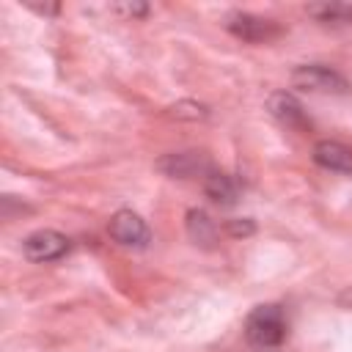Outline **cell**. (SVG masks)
I'll use <instances>...</instances> for the list:
<instances>
[{"label":"cell","mask_w":352,"mask_h":352,"mask_svg":"<svg viewBox=\"0 0 352 352\" xmlns=\"http://www.w3.org/2000/svg\"><path fill=\"white\" fill-rule=\"evenodd\" d=\"M245 338L256 352H278L286 341V316L275 302L256 305L245 322Z\"/></svg>","instance_id":"6da1fadb"},{"label":"cell","mask_w":352,"mask_h":352,"mask_svg":"<svg viewBox=\"0 0 352 352\" xmlns=\"http://www.w3.org/2000/svg\"><path fill=\"white\" fill-rule=\"evenodd\" d=\"M292 85L302 88V91H314V94H346L349 82L344 80V74H338L336 69L324 66V63H302L292 72Z\"/></svg>","instance_id":"7a4b0ae2"},{"label":"cell","mask_w":352,"mask_h":352,"mask_svg":"<svg viewBox=\"0 0 352 352\" xmlns=\"http://www.w3.org/2000/svg\"><path fill=\"white\" fill-rule=\"evenodd\" d=\"M66 250H69V239H66L60 231H55V228H38V231L28 234L25 242H22L25 258H30V261H36V264L55 261V258H60Z\"/></svg>","instance_id":"3957f363"},{"label":"cell","mask_w":352,"mask_h":352,"mask_svg":"<svg viewBox=\"0 0 352 352\" xmlns=\"http://www.w3.org/2000/svg\"><path fill=\"white\" fill-rule=\"evenodd\" d=\"M110 236L124 245V248H146L148 242V226L140 214H135L132 209H121L110 217V226H107Z\"/></svg>","instance_id":"277c9868"},{"label":"cell","mask_w":352,"mask_h":352,"mask_svg":"<svg viewBox=\"0 0 352 352\" xmlns=\"http://www.w3.org/2000/svg\"><path fill=\"white\" fill-rule=\"evenodd\" d=\"M226 25H228V30H231L236 38L250 41V44H264V41H270V38L280 36V28H278L272 19L253 16V14H242V11L231 14Z\"/></svg>","instance_id":"5b68a950"},{"label":"cell","mask_w":352,"mask_h":352,"mask_svg":"<svg viewBox=\"0 0 352 352\" xmlns=\"http://www.w3.org/2000/svg\"><path fill=\"white\" fill-rule=\"evenodd\" d=\"M267 110H270V116H272L275 121H280V124L289 126V129H300V132H302V129H311V121H308L302 104H300L297 96L289 94V91H275V94H270Z\"/></svg>","instance_id":"8992f818"},{"label":"cell","mask_w":352,"mask_h":352,"mask_svg":"<svg viewBox=\"0 0 352 352\" xmlns=\"http://www.w3.org/2000/svg\"><path fill=\"white\" fill-rule=\"evenodd\" d=\"M160 170L173 176V179H190L198 173H209V160L201 151H179V154H168L160 162Z\"/></svg>","instance_id":"52a82bcc"},{"label":"cell","mask_w":352,"mask_h":352,"mask_svg":"<svg viewBox=\"0 0 352 352\" xmlns=\"http://www.w3.org/2000/svg\"><path fill=\"white\" fill-rule=\"evenodd\" d=\"M314 162L324 170L336 173H352V148L338 140H319L314 146Z\"/></svg>","instance_id":"ba28073f"},{"label":"cell","mask_w":352,"mask_h":352,"mask_svg":"<svg viewBox=\"0 0 352 352\" xmlns=\"http://www.w3.org/2000/svg\"><path fill=\"white\" fill-rule=\"evenodd\" d=\"M204 190H206V195H209L214 204H220V206H234L236 198H239L236 182H234L228 173H220V170H209V173H206Z\"/></svg>","instance_id":"9c48e42d"},{"label":"cell","mask_w":352,"mask_h":352,"mask_svg":"<svg viewBox=\"0 0 352 352\" xmlns=\"http://www.w3.org/2000/svg\"><path fill=\"white\" fill-rule=\"evenodd\" d=\"M187 236L201 245V248H214L217 242V226L204 209H190L187 212Z\"/></svg>","instance_id":"30bf717a"},{"label":"cell","mask_w":352,"mask_h":352,"mask_svg":"<svg viewBox=\"0 0 352 352\" xmlns=\"http://www.w3.org/2000/svg\"><path fill=\"white\" fill-rule=\"evenodd\" d=\"M308 16L324 25H349L352 22V6L346 3H314L305 8Z\"/></svg>","instance_id":"8fae6325"},{"label":"cell","mask_w":352,"mask_h":352,"mask_svg":"<svg viewBox=\"0 0 352 352\" xmlns=\"http://www.w3.org/2000/svg\"><path fill=\"white\" fill-rule=\"evenodd\" d=\"M173 116H179V118H204L206 110L201 104H195V102H182V104L173 107Z\"/></svg>","instance_id":"7c38bea8"},{"label":"cell","mask_w":352,"mask_h":352,"mask_svg":"<svg viewBox=\"0 0 352 352\" xmlns=\"http://www.w3.org/2000/svg\"><path fill=\"white\" fill-rule=\"evenodd\" d=\"M116 11L135 19V16H146V14H148V6H146V3H118Z\"/></svg>","instance_id":"4fadbf2b"},{"label":"cell","mask_w":352,"mask_h":352,"mask_svg":"<svg viewBox=\"0 0 352 352\" xmlns=\"http://www.w3.org/2000/svg\"><path fill=\"white\" fill-rule=\"evenodd\" d=\"M228 231L234 234V236H248V234H253V223L245 217V220H231L228 223Z\"/></svg>","instance_id":"5bb4252c"}]
</instances>
